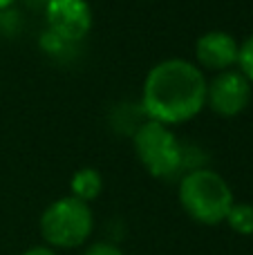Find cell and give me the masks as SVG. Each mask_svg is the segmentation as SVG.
<instances>
[{"label": "cell", "instance_id": "8992f818", "mask_svg": "<svg viewBox=\"0 0 253 255\" xmlns=\"http://www.w3.org/2000/svg\"><path fill=\"white\" fill-rule=\"evenodd\" d=\"M251 103V83L242 72H220L206 83V106L220 117H238Z\"/></svg>", "mask_w": 253, "mask_h": 255}, {"label": "cell", "instance_id": "3957f363", "mask_svg": "<svg viewBox=\"0 0 253 255\" xmlns=\"http://www.w3.org/2000/svg\"><path fill=\"white\" fill-rule=\"evenodd\" d=\"M40 235L52 249H76L88 242L94 229L90 204L76 197H61L52 202L40 215Z\"/></svg>", "mask_w": 253, "mask_h": 255}, {"label": "cell", "instance_id": "52a82bcc", "mask_svg": "<svg viewBox=\"0 0 253 255\" xmlns=\"http://www.w3.org/2000/svg\"><path fill=\"white\" fill-rule=\"evenodd\" d=\"M238 54H240V43L231 34L220 31V29L206 31L195 43L197 63L202 67H206V70H215L218 74L231 70L236 65Z\"/></svg>", "mask_w": 253, "mask_h": 255}, {"label": "cell", "instance_id": "9c48e42d", "mask_svg": "<svg viewBox=\"0 0 253 255\" xmlns=\"http://www.w3.org/2000/svg\"><path fill=\"white\" fill-rule=\"evenodd\" d=\"M229 229L238 235H253V204H247V202H240V204H233L231 211H229L227 220Z\"/></svg>", "mask_w": 253, "mask_h": 255}, {"label": "cell", "instance_id": "8fae6325", "mask_svg": "<svg viewBox=\"0 0 253 255\" xmlns=\"http://www.w3.org/2000/svg\"><path fill=\"white\" fill-rule=\"evenodd\" d=\"M67 45H70V43H65L63 38H58V36L52 34L49 29L45 31L43 36H40V47H43L47 54H52V56H61L63 49H65Z\"/></svg>", "mask_w": 253, "mask_h": 255}, {"label": "cell", "instance_id": "7c38bea8", "mask_svg": "<svg viewBox=\"0 0 253 255\" xmlns=\"http://www.w3.org/2000/svg\"><path fill=\"white\" fill-rule=\"evenodd\" d=\"M83 255H126V253L112 242H94L85 249Z\"/></svg>", "mask_w": 253, "mask_h": 255}, {"label": "cell", "instance_id": "30bf717a", "mask_svg": "<svg viewBox=\"0 0 253 255\" xmlns=\"http://www.w3.org/2000/svg\"><path fill=\"white\" fill-rule=\"evenodd\" d=\"M238 65H240V72L247 76V81L253 83V34L245 43L240 45V54H238Z\"/></svg>", "mask_w": 253, "mask_h": 255}, {"label": "cell", "instance_id": "7a4b0ae2", "mask_svg": "<svg viewBox=\"0 0 253 255\" xmlns=\"http://www.w3.org/2000/svg\"><path fill=\"white\" fill-rule=\"evenodd\" d=\"M177 197L186 215L204 226L222 224L236 204L227 179L211 168L188 170L179 181Z\"/></svg>", "mask_w": 253, "mask_h": 255}, {"label": "cell", "instance_id": "4fadbf2b", "mask_svg": "<svg viewBox=\"0 0 253 255\" xmlns=\"http://www.w3.org/2000/svg\"><path fill=\"white\" fill-rule=\"evenodd\" d=\"M22 255H58L56 253V249H52V247H47V244H40V247H31V249H27Z\"/></svg>", "mask_w": 253, "mask_h": 255}, {"label": "cell", "instance_id": "6da1fadb", "mask_svg": "<svg viewBox=\"0 0 253 255\" xmlns=\"http://www.w3.org/2000/svg\"><path fill=\"white\" fill-rule=\"evenodd\" d=\"M206 106V79L184 58H166L148 72L141 92V110L164 126L186 124Z\"/></svg>", "mask_w": 253, "mask_h": 255}, {"label": "cell", "instance_id": "5b68a950", "mask_svg": "<svg viewBox=\"0 0 253 255\" xmlns=\"http://www.w3.org/2000/svg\"><path fill=\"white\" fill-rule=\"evenodd\" d=\"M47 29L65 43H79L92 29V9L88 0H49L45 4Z\"/></svg>", "mask_w": 253, "mask_h": 255}, {"label": "cell", "instance_id": "5bb4252c", "mask_svg": "<svg viewBox=\"0 0 253 255\" xmlns=\"http://www.w3.org/2000/svg\"><path fill=\"white\" fill-rule=\"evenodd\" d=\"M13 2H16V0H0V11H4V9H9Z\"/></svg>", "mask_w": 253, "mask_h": 255}, {"label": "cell", "instance_id": "ba28073f", "mask_svg": "<svg viewBox=\"0 0 253 255\" xmlns=\"http://www.w3.org/2000/svg\"><path fill=\"white\" fill-rule=\"evenodd\" d=\"M70 190H72V197L81 199V202H85V204L94 202L103 190L101 172L94 170V168H81V170H76L70 181Z\"/></svg>", "mask_w": 253, "mask_h": 255}, {"label": "cell", "instance_id": "277c9868", "mask_svg": "<svg viewBox=\"0 0 253 255\" xmlns=\"http://www.w3.org/2000/svg\"><path fill=\"white\" fill-rule=\"evenodd\" d=\"M132 145L141 166L157 179H170L184 170V145L168 126L143 121L134 130Z\"/></svg>", "mask_w": 253, "mask_h": 255}]
</instances>
